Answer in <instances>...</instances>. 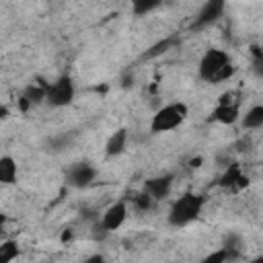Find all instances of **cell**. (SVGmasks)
Masks as SVG:
<instances>
[{"mask_svg": "<svg viewBox=\"0 0 263 263\" xmlns=\"http://www.w3.org/2000/svg\"><path fill=\"white\" fill-rule=\"evenodd\" d=\"M125 218H127V208H125V203H123V201H115V203H111V205L105 210V214H103V218H101V224L111 232V230H117V228L125 222Z\"/></svg>", "mask_w": 263, "mask_h": 263, "instance_id": "8", "label": "cell"}, {"mask_svg": "<svg viewBox=\"0 0 263 263\" xmlns=\"http://www.w3.org/2000/svg\"><path fill=\"white\" fill-rule=\"evenodd\" d=\"M232 74H234V66L224 49L212 47L199 60V76L208 82H222L228 80Z\"/></svg>", "mask_w": 263, "mask_h": 263, "instance_id": "1", "label": "cell"}, {"mask_svg": "<svg viewBox=\"0 0 263 263\" xmlns=\"http://www.w3.org/2000/svg\"><path fill=\"white\" fill-rule=\"evenodd\" d=\"M201 208H203V197L197 195V193L187 191L179 199H175V203L171 205V210H168V224L177 226V228H183V226L191 224L201 214Z\"/></svg>", "mask_w": 263, "mask_h": 263, "instance_id": "2", "label": "cell"}, {"mask_svg": "<svg viewBox=\"0 0 263 263\" xmlns=\"http://www.w3.org/2000/svg\"><path fill=\"white\" fill-rule=\"evenodd\" d=\"M253 70H255V74H257V76H261V78H263V58H259V60H255V62H253Z\"/></svg>", "mask_w": 263, "mask_h": 263, "instance_id": "21", "label": "cell"}, {"mask_svg": "<svg viewBox=\"0 0 263 263\" xmlns=\"http://www.w3.org/2000/svg\"><path fill=\"white\" fill-rule=\"evenodd\" d=\"M179 43V39L177 37H166V39H162V41H158V43H154L146 53H144V58L146 60H152V58H158V55H162V53H166L173 45H177Z\"/></svg>", "mask_w": 263, "mask_h": 263, "instance_id": "15", "label": "cell"}, {"mask_svg": "<svg viewBox=\"0 0 263 263\" xmlns=\"http://www.w3.org/2000/svg\"><path fill=\"white\" fill-rule=\"evenodd\" d=\"M47 86L49 84H29L23 92V97H27L31 101V105H37V103H43L47 101Z\"/></svg>", "mask_w": 263, "mask_h": 263, "instance_id": "14", "label": "cell"}, {"mask_svg": "<svg viewBox=\"0 0 263 263\" xmlns=\"http://www.w3.org/2000/svg\"><path fill=\"white\" fill-rule=\"evenodd\" d=\"M261 58H263V49H261Z\"/></svg>", "mask_w": 263, "mask_h": 263, "instance_id": "27", "label": "cell"}, {"mask_svg": "<svg viewBox=\"0 0 263 263\" xmlns=\"http://www.w3.org/2000/svg\"><path fill=\"white\" fill-rule=\"evenodd\" d=\"M187 117V105L185 103H171L158 109L150 121V132L152 134H162L179 127Z\"/></svg>", "mask_w": 263, "mask_h": 263, "instance_id": "3", "label": "cell"}, {"mask_svg": "<svg viewBox=\"0 0 263 263\" xmlns=\"http://www.w3.org/2000/svg\"><path fill=\"white\" fill-rule=\"evenodd\" d=\"M0 181L4 185H12L16 181V162L12 156H2L0 158Z\"/></svg>", "mask_w": 263, "mask_h": 263, "instance_id": "12", "label": "cell"}, {"mask_svg": "<svg viewBox=\"0 0 263 263\" xmlns=\"http://www.w3.org/2000/svg\"><path fill=\"white\" fill-rule=\"evenodd\" d=\"M222 12H224V2L222 0H210V2H205L199 8V12H197V16H195V21L191 25V29H201V27L212 25L214 21H218L222 16Z\"/></svg>", "mask_w": 263, "mask_h": 263, "instance_id": "6", "label": "cell"}, {"mask_svg": "<svg viewBox=\"0 0 263 263\" xmlns=\"http://www.w3.org/2000/svg\"><path fill=\"white\" fill-rule=\"evenodd\" d=\"M228 261V253L224 249H218L214 253H210L208 257H203L199 263H226Z\"/></svg>", "mask_w": 263, "mask_h": 263, "instance_id": "19", "label": "cell"}, {"mask_svg": "<svg viewBox=\"0 0 263 263\" xmlns=\"http://www.w3.org/2000/svg\"><path fill=\"white\" fill-rule=\"evenodd\" d=\"M97 177V168L88 162H76L68 168L66 173V183L70 187H76V189H82V187H88Z\"/></svg>", "mask_w": 263, "mask_h": 263, "instance_id": "5", "label": "cell"}, {"mask_svg": "<svg viewBox=\"0 0 263 263\" xmlns=\"http://www.w3.org/2000/svg\"><path fill=\"white\" fill-rule=\"evenodd\" d=\"M107 234H109V230H107L103 224H95V226H92V238H99V240H101V238H105Z\"/></svg>", "mask_w": 263, "mask_h": 263, "instance_id": "20", "label": "cell"}, {"mask_svg": "<svg viewBox=\"0 0 263 263\" xmlns=\"http://www.w3.org/2000/svg\"><path fill=\"white\" fill-rule=\"evenodd\" d=\"M29 107H31V101H29L27 97H21V99H18V109L25 113V111H29Z\"/></svg>", "mask_w": 263, "mask_h": 263, "instance_id": "23", "label": "cell"}, {"mask_svg": "<svg viewBox=\"0 0 263 263\" xmlns=\"http://www.w3.org/2000/svg\"><path fill=\"white\" fill-rule=\"evenodd\" d=\"M171 187H173V175H160V177H152L144 183V191L154 199V201H160L164 199L168 193H171Z\"/></svg>", "mask_w": 263, "mask_h": 263, "instance_id": "7", "label": "cell"}, {"mask_svg": "<svg viewBox=\"0 0 263 263\" xmlns=\"http://www.w3.org/2000/svg\"><path fill=\"white\" fill-rule=\"evenodd\" d=\"M251 263H263V253H261V255H259V257H255V259H253V261H251Z\"/></svg>", "mask_w": 263, "mask_h": 263, "instance_id": "26", "label": "cell"}, {"mask_svg": "<svg viewBox=\"0 0 263 263\" xmlns=\"http://www.w3.org/2000/svg\"><path fill=\"white\" fill-rule=\"evenodd\" d=\"M212 119L218 121V123L230 125V123H234L238 119V107L236 105H218L212 111Z\"/></svg>", "mask_w": 263, "mask_h": 263, "instance_id": "11", "label": "cell"}, {"mask_svg": "<svg viewBox=\"0 0 263 263\" xmlns=\"http://www.w3.org/2000/svg\"><path fill=\"white\" fill-rule=\"evenodd\" d=\"M125 144H127V129H117L111 134V138L107 140V146H105V152L107 156H119L123 150H125Z\"/></svg>", "mask_w": 263, "mask_h": 263, "instance_id": "10", "label": "cell"}, {"mask_svg": "<svg viewBox=\"0 0 263 263\" xmlns=\"http://www.w3.org/2000/svg\"><path fill=\"white\" fill-rule=\"evenodd\" d=\"M199 164H201V158H193L191 160V166H199Z\"/></svg>", "mask_w": 263, "mask_h": 263, "instance_id": "25", "label": "cell"}, {"mask_svg": "<svg viewBox=\"0 0 263 263\" xmlns=\"http://www.w3.org/2000/svg\"><path fill=\"white\" fill-rule=\"evenodd\" d=\"M261 125H263V105H255L242 115V127L245 129H255V127H261Z\"/></svg>", "mask_w": 263, "mask_h": 263, "instance_id": "13", "label": "cell"}, {"mask_svg": "<svg viewBox=\"0 0 263 263\" xmlns=\"http://www.w3.org/2000/svg\"><path fill=\"white\" fill-rule=\"evenodd\" d=\"M220 187H224V189H234V191H238V189H242V187H247L249 185V179L240 173V166L238 164H230L226 171H224V175L220 177Z\"/></svg>", "mask_w": 263, "mask_h": 263, "instance_id": "9", "label": "cell"}, {"mask_svg": "<svg viewBox=\"0 0 263 263\" xmlns=\"http://www.w3.org/2000/svg\"><path fill=\"white\" fill-rule=\"evenodd\" d=\"M158 6H160V0H136V2H132V10L138 16H144V14H148L150 10H154Z\"/></svg>", "mask_w": 263, "mask_h": 263, "instance_id": "17", "label": "cell"}, {"mask_svg": "<svg viewBox=\"0 0 263 263\" xmlns=\"http://www.w3.org/2000/svg\"><path fill=\"white\" fill-rule=\"evenodd\" d=\"M72 99H74V84L68 76H62L47 86V103L51 107H66L72 103Z\"/></svg>", "mask_w": 263, "mask_h": 263, "instance_id": "4", "label": "cell"}, {"mask_svg": "<svg viewBox=\"0 0 263 263\" xmlns=\"http://www.w3.org/2000/svg\"><path fill=\"white\" fill-rule=\"evenodd\" d=\"M18 257V245L14 240H4L0 245V263H10Z\"/></svg>", "mask_w": 263, "mask_h": 263, "instance_id": "16", "label": "cell"}, {"mask_svg": "<svg viewBox=\"0 0 263 263\" xmlns=\"http://www.w3.org/2000/svg\"><path fill=\"white\" fill-rule=\"evenodd\" d=\"M134 203H136L138 210H144V212H146V210H150V208L154 205V199H152L146 191H142V193H138V195L134 197Z\"/></svg>", "mask_w": 263, "mask_h": 263, "instance_id": "18", "label": "cell"}, {"mask_svg": "<svg viewBox=\"0 0 263 263\" xmlns=\"http://www.w3.org/2000/svg\"><path fill=\"white\" fill-rule=\"evenodd\" d=\"M82 263H105V257L97 253V255H90V257H86Z\"/></svg>", "mask_w": 263, "mask_h": 263, "instance_id": "22", "label": "cell"}, {"mask_svg": "<svg viewBox=\"0 0 263 263\" xmlns=\"http://www.w3.org/2000/svg\"><path fill=\"white\" fill-rule=\"evenodd\" d=\"M0 115H2V119H6V117H8V109L2 107V109H0Z\"/></svg>", "mask_w": 263, "mask_h": 263, "instance_id": "24", "label": "cell"}]
</instances>
